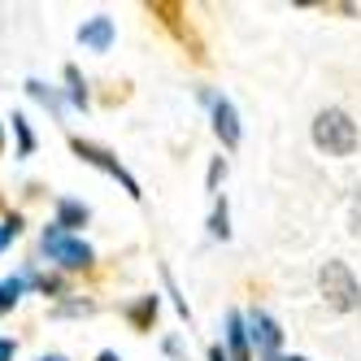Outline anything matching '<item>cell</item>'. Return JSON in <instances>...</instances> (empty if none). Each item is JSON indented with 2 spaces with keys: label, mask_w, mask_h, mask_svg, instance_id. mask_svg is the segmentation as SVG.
Here are the masks:
<instances>
[{
  "label": "cell",
  "mask_w": 361,
  "mask_h": 361,
  "mask_svg": "<svg viewBox=\"0 0 361 361\" xmlns=\"http://www.w3.org/2000/svg\"><path fill=\"white\" fill-rule=\"evenodd\" d=\"M314 144L326 152V157H353L357 144H361V131H357L353 114H344V109H322L314 118Z\"/></svg>",
  "instance_id": "cell-1"
},
{
  "label": "cell",
  "mask_w": 361,
  "mask_h": 361,
  "mask_svg": "<svg viewBox=\"0 0 361 361\" xmlns=\"http://www.w3.org/2000/svg\"><path fill=\"white\" fill-rule=\"evenodd\" d=\"M318 292H322V300L335 309V314H353V309H361V283H357V274L344 266V262H322V270H318Z\"/></svg>",
  "instance_id": "cell-2"
},
{
  "label": "cell",
  "mask_w": 361,
  "mask_h": 361,
  "mask_svg": "<svg viewBox=\"0 0 361 361\" xmlns=\"http://www.w3.org/2000/svg\"><path fill=\"white\" fill-rule=\"evenodd\" d=\"M39 244H44V252L53 257L57 266H66V270H87V266H92V248H87L83 240L66 235V231H61L57 222L44 231V240H39Z\"/></svg>",
  "instance_id": "cell-3"
},
{
  "label": "cell",
  "mask_w": 361,
  "mask_h": 361,
  "mask_svg": "<svg viewBox=\"0 0 361 361\" xmlns=\"http://www.w3.org/2000/svg\"><path fill=\"white\" fill-rule=\"evenodd\" d=\"M70 148L79 152V157H83L87 166H96V170H105L109 178H118V183L126 188V196H135V200L144 196V192H140V183H135V178H131V174H126V170L118 166V157H109L105 148H96V144H87V140H70Z\"/></svg>",
  "instance_id": "cell-4"
},
{
  "label": "cell",
  "mask_w": 361,
  "mask_h": 361,
  "mask_svg": "<svg viewBox=\"0 0 361 361\" xmlns=\"http://www.w3.org/2000/svg\"><path fill=\"white\" fill-rule=\"evenodd\" d=\"M248 340L257 344V357L262 361H274L279 357V344H283V331L270 314H262V309H252L248 314Z\"/></svg>",
  "instance_id": "cell-5"
},
{
  "label": "cell",
  "mask_w": 361,
  "mask_h": 361,
  "mask_svg": "<svg viewBox=\"0 0 361 361\" xmlns=\"http://www.w3.org/2000/svg\"><path fill=\"white\" fill-rule=\"evenodd\" d=\"M79 44L83 48H92V53H109V44H114V18H92V22H83L79 27Z\"/></svg>",
  "instance_id": "cell-6"
},
{
  "label": "cell",
  "mask_w": 361,
  "mask_h": 361,
  "mask_svg": "<svg viewBox=\"0 0 361 361\" xmlns=\"http://www.w3.org/2000/svg\"><path fill=\"white\" fill-rule=\"evenodd\" d=\"M214 131H218V140H222L226 148L240 144V114H235V105H231L226 96L214 100Z\"/></svg>",
  "instance_id": "cell-7"
},
{
  "label": "cell",
  "mask_w": 361,
  "mask_h": 361,
  "mask_svg": "<svg viewBox=\"0 0 361 361\" xmlns=\"http://www.w3.org/2000/svg\"><path fill=\"white\" fill-rule=\"evenodd\" d=\"M226 344H231V361H252V353H248V322L240 314L226 318Z\"/></svg>",
  "instance_id": "cell-8"
},
{
  "label": "cell",
  "mask_w": 361,
  "mask_h": 361,
  "mask_svg": "<svg viewBox=\"0 0 361 361\" xmlns=\"http://www.w3.org/2000/svg\"><path fill=\"white\" fill-rule=\"evenodd\" d=\"M83 222H87V204H79V200H61L57 204V226L66 231V235L74 226H83Z\"/></svg>",
  "instance_id": "cell-9"
},
{
  "label": "cell",
  "mask_w": 361,
  "mask_h": 361,
  "mask_svg": "<svg viewBox=\"0 0 361 361\" xmlns=\"http://www.w3.org/2000/svg\"><path fill=\"white\" fill-rule=\"evenodd\" d=\"M27 292V274H13V279H5L0 283V314H9V309L18 305V296Z\"/></svg>",
  "instance_id": "cell-10"
},
{
  "label": "cell",
  "mask_w": 361,
  "mask_h": 361,
  "mask_svg": "<svg viewBox=\"0 0 361 361\" xmlns=\"http://www.w3.org/2000/svg\"><path fill=\"white\" fill-rule=\"evenodd\" d=\"M13 131H18V148H22V157H27V152H35V135H31V126H27V118H22V114H13Z\"/></svg>",
  "instance_id": "cell-11"
},
{
  "label": "cell",
  "mask_w": 361,
  "mask_h": 361,
  "mask_svg": "<svg viewBox=\"0 0 361 361\" xmlns=\"http://www.w3.org/2000/svg\"><path fill=\"white\" fill-rule=\"evenodd\" d=\"M66 83H70V100L83 109V105H87V87H83V79H79V70H74V66L66 70Z\"/></svg>",
  "instance_id": "cell-12"
},
{
  "label": "cell",
  "mask_w": 361,
  "mask_h": 361,
  "mask_svg": "<svg viewBox=\"0 0 361 361\" xmlns=\"http://www.w3.org/2000/svg\"><path fill=\"white\" fill-rule=\"evenodd\" d=\"M209 235L214 240H231V226H226V200L214 209V218H209Z\"/></svg>",
  "instance_id": "cell-13"
},
{
  "label": "cell",
  "mask_w": 361,
  "mask_h": 361,
  "mask_svg": "<svg viewBox=\"0 0 361 361\" xmlns=\"http://www.w3.org/2000/svg\"><path fill=\"white\" fill-rule=\"evenodd\" d=\"M18 231H22V222L18 218H9V222H0V252H5L13 240H18Z\"/></svg>",
  "instance_id": "cell-14"
},
{
  "label": "cell",
  "mask_w": 361,
  "mask_h": 361,
  "mask_svg": "<svg viewBox=\"0 0 361 361\" xmlns=\"http://www.w3.org/2000/svg\"><path fill=\"white\" fill-rule=\"evenodd\" d=\"M222 178H226V161H222V157H218V161H214V166H209V192H214V188H218V183H222Z\"/></svg>",
  "instance_id": "cell-15"
},
{
  "label": "cell",
  "mask_w": 361,
  "mask_h": 361,
  "mask_svg": "<svg viewBox=\"0 0 361 361\" xmlns=\"http://www.w3.org/2000/svg\"><path fill=\"white\" fill-rule=\"evenodd\" d=\"M353 235H361V196L353 200Z\"/></svg>",
  "instance_id": "cell-16"
},
{
  "label": "cell",
  "mask_w": 361,
  "mask_h": 361,
  "mask_svg": "<svg viewBox=\"0 0 361 361\" xmlns=\"http://www.w3.org/2000/svg\"><path fill=\"white\" fill-rule=\"evenodd\" d=\"M0 361H13V340H0Z\"/></svg>",
  "instance_id": "cell-17"
},
{
  "label": "cell",
  "mask_w": 361,
  "mask_h": 361,
  "mask_svg": "<svg viewBox=\"0 0 361 361\" xmlns=\"http://www.w3.org/2000/svg\"><path fill=\"white\" fill-rule=\"evenodd\" d=\"M209 361H231V357H226L222 348H209Z\"/></svg>",
  "instance_id": "cell-18"
},
{
  "label": "cell",
  "mask_w": 361,
  "mask_h": 361,
  "mask_svg": "<svg viewBox=\"0 0 361 361\" xmlns=\"http://www.w3.org/2000/svg\"><path fill=\"white\" fill-rule=\"evenodd\" d=\"M96 361H118V357H114V353H100V357H96Z\"/></svg>",
  "instance_id": "cell-19"
},
{
  "label": "cell",
  "mask_w": 361,
  "mask_h": 361,
  "mask_svg": "<svg viewBox=\"0 0 361 361\" xmlns=\"http://www.w3.org/2000/svg\"><path fill=\"white\" fill-rule=\"evenodd\" d=\"M274 361H305V357H283V353H279V357H274Z\"/></svg>",
  "instance_id": "cell-20"
},
{
  "label": "cell",
  "mask_w": 361,
  "mask_h": 361,
  "mask_svg": "<svg viewBox=\"0 0 361 361\" xmlns=\"http://www.w3.org/2000/svg\"><path fill=\"white\" fill-rule=\"evenodd\" d=\"M44 361H61V357H44Z\"/></svg>",
  "instance_id": "cell-21"
}]
</instances>
